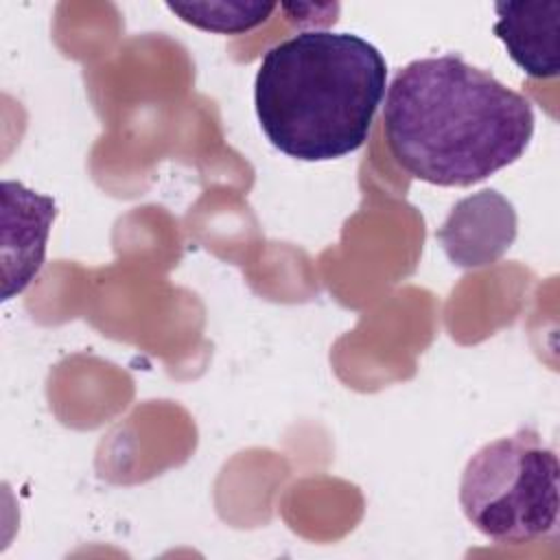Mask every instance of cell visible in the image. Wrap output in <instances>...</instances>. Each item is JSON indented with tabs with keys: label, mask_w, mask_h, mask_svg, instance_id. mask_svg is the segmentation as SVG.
I'll use <instances>...</instances> for the list:
<instances>
[{
	"label": "cell",
	"mask_w": 560,
	"mask_h": 560,
	"mask_svg": "<svg viewBox=\"0 0 560 560\" xmlns=\"http://www.w3.org/2000/svg\"><path fill=\"white\" fill-rule=\"evenodd\" d=\"M383 129L392 158L435 186H472L514 164L534 136L532 103L459 55L424 57L392 79Z\"/></svg>",
	"instance_id": "cell-1"
},
{
	"label": "cell",
	"mask_w": 560,
	"mask_h": 560,
	"mask_svg": "<svg viewBox=\"0 0 560 560\" xmlns=\"http://www.w3.org/2000/svg\"><path fill=\"white\" fill-rule=\"evenodd\" d=\"M385 83V57L368 39L302 31L262 55L254 81L256 116L284 155L337 160L368 140Z\"/></svg>",
	"instance_id": "cell-2"
},
{
	"label": "cell",
	"mask_w": 560,
	"mask_h": 560,
	"mask_svg": "<svg viewBox=\"0 0 560 560\" xmlns=\"http://www.w3.org/2000/svg\"><path fill=\"white\" fill-rule=\"evenodd\" d=\"M560 464L538 431L518 429L483 444L466 464L459 505L486 538L523 545L558 529Z\"/></svg>",
	"instance_id": "cell-3"
},
{
	"label": "cell",
	"mask_w": 560,
	"mask_h": 560,
	"mask_svg": "<svg viewBox=\"0 0 560 560\" xmlns=\"http://www.w3.org/2000/svg\"><path fill=\"white\" fill-rule=\"evenodd\" d=\"M2 208V295L9 300L39 273L57 206L50 197L37 195L20 182H4Z\"/></svg>",
	"instance_id": "cell-4"
},
{
	"label": "cell",
	"mask_w": 560,
	"mask_h": 560,
	"mask_svg": "<svg viewBox=\"0 0 560 560\" xmlns=\"http://www.w3.org/2000/svg\"><path fill=\"white\" fill-rule=\"evenodd\" d=\"M494 35L523 72L536 79L560 70V2H497Z\"/></svg>",
	"instance_id": "cell-5"
},
{
	"label": "cell",
	"mask_w": 560,
	"mask_h": 560,
	"mask_svg": "<svg viewBox=\"0 0 560 560\" xmlns=\"http://www.w3.org/2000/svg\"><path fill=\"white\" fill-rule=\"evenodd\" d=\"M186 24L210 33L241 35L260 26L271 11L273 2H245V0H221V2H168L166 4Z\"/></svg>",
	"instance_id": "cell-6"
}]
</instances>
